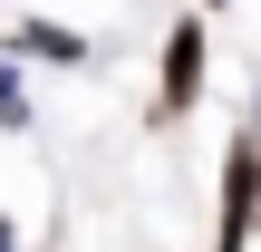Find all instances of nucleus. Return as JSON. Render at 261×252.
<instances>
[{"label":"nucleus","instance_id":"20e7f679","mask_svg":"<svg viewBox=\"0 0 261 252\" xmlns=\"http://www.w3.org/2000/svg\"><path fill=\"white\" fill-rule=\"evenodd\" d=\"M0 126H29V87H19V58H0Z\"/></svg>","mask_w":261,"mask_h":252},{"label":"nucleus","instance_id":"7ed1b4c3","mask_svg":"<svg viewBox=\"0 0 261 252\" xmlns=\"http://www.w3.org/2000/svg\"><path fill=\"white\" fill-rule=\"evenodd\" d=\"M19 49H29V58H58V68H77V58H87V39H77V29H58V19H19L10 58H19Z\"/></svg>","mask_w":261,"mask_h":252},{"label":"nucleus","instance_id":"f03ea898","mask_svg":"<svg viewBox=\"0 0 261 252\" xmlns=\"http://www.w3.org/2000/svg\"><path fill=\"white\" fill-rule=\"evenodd\" d=\"M203 97V19H174V39H165V117H184Z\"/></svg>","mask_w":261,"mask_h":252},{"label":"nucleus","instance_id":"f257e3e1","mask_svg":"<svg viewBox=\"0 0 261 252\" xmlns=\"http://www.w3.org/2000/svg\"><path fill=\"white\" fill-rule=\"evenodd\" d=\"M252 214H261V146L232 136V146H223V243H213V252H242Z\"/></svg>","mask_w":261,"mask_h":252},{"label":"nucleus","instance_id":"39448f33","mask_svg":"<svg viewBox=\"0 0 261 252\" xmlns=\"http://www.w3.org/2000/svg\"><path fill=\"white\" fill-rule=\"evenodd\" d=\"M0 252H19V233H10V223H0Z\"/></svg>","mask_w":261,"mask_h":252}]
</instances>
